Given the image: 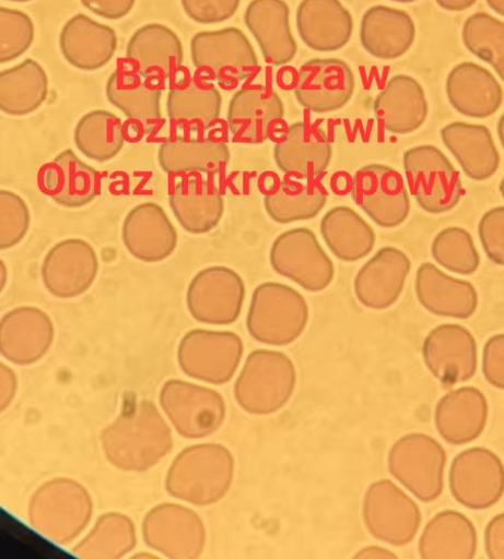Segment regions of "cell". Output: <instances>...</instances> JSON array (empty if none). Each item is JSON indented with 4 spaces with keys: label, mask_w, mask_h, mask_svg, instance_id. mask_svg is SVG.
<instances>
[{
    "label": "cell",
    "mask_w": 504,
    "mask_h": 559,
    "mask_svg": "<svg viewBox=\"0 0 504 559\" xmlns=\"http://www.w3.org/2000/svg\"><path fill=\"white\" fill-rule=\"evenodd\" d=\"M101 442L115 468L142 473L154 467L173 449V436L156 405L126 397L120 414L106 427Z\"/></svg>",
    "instance_id": "6da1fadb"
},
{
    "label": "cell",
    "mask_w": 504,
    "mask_h": 559,
    "mask_svg": "<svg viewBox=\"0 0 504 559\" xmlns=\"http://www.w3.org/2000/svg\"><path fill=\"white\" fill-rule=\"evenodd\" d=\"M235 459L224 445L202 443L180 451L165 479L167 493L196 506H210L231 490Z\"/></svg>",
    "instance_id": "7a4b0ae2"
},
{
    "label": "cell",
    "mask_w": 504,
    "mask_h": 559,
    "mask_svg": "<svg viewBox=\"0 0 504 559\" xmlns=\"http://www.w3.org/2000/svg\"><path fill=\"white\" fill-rule=\"evenodd\" d=\"M94 516V500L79 481L59 477L31 497L27 518L34 531L61 546L73 543Z\"/></svg>",
    "instance_id": "3957f363"
},
{
    "label": "cell",
    "mask_w": 504,
    "mask_h": 559,
    "mask_svg": "<svg viewBox=\"0 0 504 559\" xmlns=\"http://www.w3.org/2000/svg\"><path fill=\"white\" fill-rule=\"evenodd\" d=\"M308 319V305L300 292L280 283H263L253 294L246 324L258 343L286 346L302 336Z\"/></svg>",
    "instance_id": "277c9868"
},
{
    "label": "cell",
    "mask_w": 504,
    "mask_h": 559,
    "mask_svg": "<svg viewBox=\"0 0 504 559\" xmlns=\"http://www.w3.org/2000/svg\"><path fill=\"white\" fill-rule=\"evenodd\" d=\"M296 381V368L288 355L257 349L245 361L235 384V397L245 412L270 415L289 403Z\"/></svg>",
    "instance_id": "5b68a950"
},
{
    "label": "cell",
    "mask_w": 504,
    "mask_h": 559,
    "mask_svg": "<svg viewBox=\"0 0 504 559\" xmlns=\"http://www.w3.org/2000/svg\"><path fill=\"white\" fill-rule=\"evenodd\" d=\"M402 164L410 192L422 210L439 215L460 203L464 194L460 174L439 148L412 147L403 153Z\"/></svg>",
    "instance_id": "8992f818"
},
{
    "label": "cell",
    "mask_w": 504,
    "mask_h": 559,
    "mask_svg": "<svg viewBox=\"0 0 504 559\" xmlns=\"http://www.w3.org/2000/svg\"><path fill=\"white\" fill-rule=\"evenodd\" d=\"M269 261L274 272L309 293L325 292L336 276L333 261L307 227L282 233L272 242Z\"/></svg>",
    "instance_id": "52a82bcc"
},
{
    "label": "cell",
    "mask_w": 504,
    "mask_h": 559,
    "mask_svg": "<svg viewBox=\"0 0 504 559\" xmlns=\"http://www.w3.org/2000/svg\"><path fill=\"white\" fill-rule=\"evenodd\" d=\"M446 451L434 438L410 433L391 448L388 467L391 476L423 502L439 498L444 489Z\"/></svg>",
    "instance_id": "ba28073f"
},
{
    "label": "cell",
    "mask_w": 504,
    "mask_h": 559,
    "mask_svg": "<svg viewBox=\"0 0 504 559\" xmlns=\"http://www.w3.org/2000/svg\"><path fill=\"white\" fill-rule=\"evenodd\" d=\"M243 355L244 343L237 334L199 329L183 336L177 361L189 378L223 385L235 377Z\"/></svg>",
    "instance_id": "9c48e42d"
},
{
    "label": "cell",
    "mask_w": 504,
    "mask_h": 559,
    "mask_svg": "<svg viewBox=\"0 0 504 559\" xmlns=\"http://www.w3.org/2000/svg\"><path fill=\"white\" fill-rule=\"evenodd\" d=\"M191 58L197 70L212 74L224 86L248 81L259 69L251 41L237 27L196 34L191 39Z\"/></svg>",
    "instance_id": "30bf717a"
},
{
    "label": "cell",
    "mask_w": 504,
    "mask_h": 559,
    "mask_svg": "<svg viewBox=\"0 0 504 559\" xmlns=\"http://www.w3.org/2000/svg\"><path fill=\"white\" fill-rule=\"evenodd\" d=\"M160 403L176 432L190 440L212 436L226 415L220 393L180 380H169L163 385Z\"/></svg>",
    "instance_id": "8fae6325"
},
{
    "label": "cell",
    "mask_w": 504,
    "mask_h": 559,
    "mask_svg": "<svg viewBox=\"0 0 504 559\" xmlns=\"http://www.w3.org/2000/svg\"><path fill=\"white\" fill-rule=\"evenodd\" d=\"M362 516L375 538L396 547L414 540L422 524L420 506L391 480L374 483L366 490Z\"/></svg>",
    "instance_id": "7c38bea8"
},
{
    "label": "cell",
    "mask_w": 504,
    "mask_h": 559,
    "mask_svg": "<svg viewBox=\"0 0 504 559\" xmlns=\"http://www.w3.org/2000/svg\"><path fill=\"white\" fill-rule=\"evenodd\" d=\"M246 300V285L232 267L208 266L199 271L187 290V307L194 319L211 325L236 322Z\"/></svg>",
    "instance_id": "4fadbf2b"
},
{
    "label": "cell",
    "mask_w": 504,
    "mask_h": 559,
    "mask_svg": "<svg viewBox=\"0 0 504 559\" xmlns=\"http://www.w3.org/2000/svg\"><path fill=\"white\" fill-rule=\"evenodd\" d=\"M142 533L145 544L173 559L201 556L207 531L197 512L178 503H161L149 511Z\"/></svg>",
    "instance_id": "5bb4252c"
},
{
    "label": "cell",
    "mask_w": 504,
    "mask_h": 559,
    "mask_svg": "<svg viewBox=\"0 0 504 559\" xmlns=\"http://www.w3.org/2000/svg\"><path fill=\"white\" fill-rule=\"evenodd\" d=\"M448 481L458 503L471 510L489 509L503 496V463L487 448H470L453 459Z\"/></svg>",
    "instance_id": "9a60e30c"
},
{
    "label": "cell",
    "mask_w": 504,
    "mask_h": 559,
    "mask_svg": "<svg viewBox=\"0 0 504 559\" xmlns=\"http://www.w3.org/2000/svg\"><path fill=\"white\" fill-rule=\"evenodd\" d=\"M353 202L377 225L395 228L410 214V199L403 178L396 169L372 164L360 168L353 177Z\"/></svg>",
    "instance_id": "2e32d148"
},
{
    "label": "cell",
    "mask_w": 504,
    "mask_h": 559,
    "mask_svg": "<svg viewBox=\"0 0 504 559\" xmlns=\"http://www.w3.org/2000/svg\"><path fill=\"white\" fill-rule=\"evenodd\" d=\"M99 269L93 246L82 239H67L44 257L40 276L45 289L54 297L75 299L94 286Z\"/></svg>",
    "instance_id": "e0dca14e"
},
{
    "label": "cell",
    "mask_w": 504,
    "mask_h": 559,
    "mask_svg": "<svg viewBox=\"0 0 504 559\" xmlns=\"http://www.w3.org/2000/svg\"><path fill=\"white\" fill-rule=\"evenodd\" d=\"M423 358L432 376L445 386L466 383L478 370V344L461 324L437 325L423 344Z\"/></svg>",
    "instance_id": "ac0fdd59"
},
{
    "label": "cell",
    "mask_w": 504,
    "mask_h": 559,
    "mask_svg": "<svg viewBox=\"0 0 504 559\" xmlns=\"http://www.w3.org/2000/svg\"><path fill=\"white\" fill-rule=\"evenodd\" d=\"M355 76L351 67L339 59H315L297 72L295 98L314 114H331L344 108L352 99Z\"/></svg>",
    "instance_id": "d6986e66"
},
{
    "label": "cell",
    "mask_w": 504,
    "mask_h": 559,
    "mask_svg": "<svg viewBox=\"0 0 504 559\" xmlns=\"http://www.w3.org/2000/svg\"><path fill=\"white\" fill-rule=\"evenodd\" d=\"M125 60L124 68L163 84L179 72L185 63V49L173 29L153 23L140 27L131 35Z\"/></svg>",
    "instance_id": "ffe728a7"
},
{
    "label": "cell",
    "mask_w": 504,
    "mask_h": 559,
    "mask_svg": "<svg viewBox=\"0 0 504 559\" xmlns=\"http://www.w3.org/2000/svg\"><path fill=\"white\" fill-rule=\"evenodd\" d=\"M56 338L52 318L34 306H20L0 321V353L13 365L36 364L51 349Z\"/></svg>",
    "instance_id": "44dd1931"
},
{
    "label": "cell",
    "mask_w": 504,
    "mask_h": 559,
    "mask_svg": "<svg viewBox=\"0 0 504 559\" xmlns=\"http://www.w3.org/2000/svg\"><path fill=\"white\" fill-rule=\"evenodd\" d=\"M285 106L279 93L259 85L243 87L227 107L228 130L238 142L260 145L277 132Z\"/></svg>",
    "instance_id": "7402d4cb"
},
{
    "label": "cell",
    "mask_w": 504,
    "mask_h": 559,
    "mask_svg": "<svg viewBox=\"0 0 504 559\" xmlns=\"http://www.w3.org/2000/svg\"><path fill=\"white\" fill-rule=\"evenodd\" d=\"M333 148L328 132L306 121L292 123L273 147L280 170L293 177L315 179L332 160Z\"/></svg>",
    "instance_id": "603a6c76"
},
{
    "label": "cell",
    "mask_w": 504,
    "mask_h": 559,
    "mask_svg": "<svg viewBox=\"0 0 504 559\" xmlns=\"http://www.w3.org/2000/svg\"><path fill=\"white\" fill-rule=\"evenodd\" d=\"M121 239L137 260L159 263L175 252L178 235L165 210L153 202L133 206L125 216Z\"/></svg>",
    "instance_id": "cb8c5ba5"
},
{
    "label": "cell",
    "mask_w": 504,
    "mask_h": 559,
    "mask_svg": "<svg viewBox=\"0 0 504 559\" xmlns=\"http://www.w3.org/2000/svg\"><path fill=\"white\" fill-rule=\"evenodd\" d=\"M411 271V261L394 247L380 249L359 270L354 277V294L365 308L385 310L400 298Z\"/></svg>",
    "instance_id": "d4e9b609"
},
{
    "label": "cell",
    "mask_w": 504,
    "mask_h": 559,
    "mask_svg": "<svg viewBox=\"0 0 504 559\" xmlns=\"http://www.w3.org/2000/svg\"><path fill=\"white\" fill-rule=\"evenodd\" d=\"M107 100L130 121L137 133L151 135L161 126L162 84L134 72L117 69L106 83Z\"/></svg>",
    "instance_id": "484cf974"
},
{
    "label": "cell",
    "mask_w": 504,
    "mask_h": 559,
    "mask_svg": "<svg viewBox=\"0 0 504 559\" xmlns=\"http://www.w3.org/2000/svg\"><path fill=\"white\" fill-rule=\"evenodd\" d=\"M42 191L66 209H82L102 192V175L72 150L60 153L40 169Z\"/></svg>",
    "instance_id": "4316f807"
},
{
    "label": "cell",
    "mask_w": 504,
    "mask_h": 559,
    "mask_svg": "<svg viewBox=\"0 0 504 559\" xmlns=\"http://www.w3.org/2000/svg\"><path fill=\"white\" fill-rule=\"evenodd\" d=\"M290 19L291 10L285 0H251L246 9L245 25L263 60L271 66H289L297 55Z\"/></svg>",
    "instance_id": "83f0119b"
},
{
    "label": "cell",
    "mask_w": 504,
    "mask_h": 559,
    "mask_svg": "<svg viewBox=\"0 0 504 559\" xmlns=\"http://www.w3.org/2000/svg\"><path fill=\"white\" fill-rule=\"evenodd\" d=\"M295 22L302 41L319 53L342 50L354 31L353 16L341 0H302Z\"/></svg>",
    "instance_id": "f1b7e54d"
},
{
    "label": "cell",
    "mask_w": 504,
    "mask_h": 559,
    "mask_svg": "<svg viewBox=\"0 0 504 559\" xmlns=\"http://www.w3.org/2000/svg\"><path fill=\"white\" fill-rule=\"evenodd\" d=\"M60 51L73 68L96 72L108 66L118 48V36L110 26L87 15L77 14L62 27Z\"/></svg>",
    "instance_id": "f546056e"
},
{
    "label": "cell",
    "mask_w": 504,
    "mask_h": 559,
    "mask_svg": "<svg viewBox=\"0 0 504 559\" xmlns=\"http://www.w3.org/2000/svg\"><path fill=\"white\" fill-rule=\"evenodd\" d=\"M375 118L386 131L403 135L419 130L427 120L430 106L423 85L414 78H390L374 104Z\"/></svg>",
    "instance_id": "4dcf8cb0"
},
{
    "label": "cell",
    "mask_w": 504,
    "mask_h": 559,
    "mask_svg": "<svg viewBox=\"0 0 504 559\" xmlns=\"http://www.w3.org/2000/svg\"><path fill=\"white\" fill-rule=\"evenodd\" d=\"M446 96L455 111L474 119L494 116L503 104V88L494 74L473 62H464L450 70Z\"/></svg>",
    "instance_id": "1f68e13d"
},
{
    "label": "cell",
    "mask_w": 504,
    "mask_h": 559,
    "mask_svg": "<svg viewBox=\"0 0 504 559\" xmlns=\"http://www.w3.org/2000/svg\"><path fill=\"white\" fill-rule=\"evenodd\" d=\"M489 417L484 394L472 386L447 393L437 403L434 421L441 438L452 445H465L479 439Z\"/></svg>",
    "instance_id": "d6a6232c"
},
{
    "label": "cell",
    "mask_w": 504,
    "mask_h": 559,
    "mask_svg": "<svg viewBox=\"0 0 504 559\" xmlns=\"http://www.w3.org/2000/svg\"><path fill=\"white\" fill-rule=\"evenodd\" d=\"M169 207L178 224L195 236L214 229L225 210L218 186L200 175L185 176L175 183Z\"/></svg>",
    "instance_id": "836d02e7"
},
{
    "label": "cell",
    "mask_w": 504,
    "mask_h": 559,
    "mask_svg": "<svg viewBox=\"0 0 504 559\" xmlns=\"http://www.w3.org/2000/svg\"><path fill=\"white\" fill-rule=\"evenodd\" d=\"M415 292L420 304L439 317L465 320L479 307V295L471 283L450 276L430 262L418 270Z\"/></svg>",
    "instance_id": "e575fe53"
},
{
    "label": "cell",
    "mask_w": 504,
    "mask_h": 559,
    "mask_svg": "<svg viewBox=\"0 0 504 559\" xmlns=\"http://www.w3.org/2000/svg\"><path fill=\"white\" fill-rule=\"evenodd\" d=\"M221 110V92L212 82L186 78L169 87L167 117L180 130L204 134L220 119Z\"/></svg>",
    "instance_id": "d590c367"
},
{
    "label": "cell",
    "mask_w": 504,
    "mask_h": 559,
    "mask_svg": "<svg viewBox=\"0 0 504 559\" xmlns=\"http://www.w3.org/2000/svg\"><path fill=\"white\" fill-rule=\"evenodd\" d=\"M157 158L169 175H218L231 162V150L220 138L178 135L161 144Z\"/></svg>",
    "instance_id": "8d00e7d4"
},
{
    "label": "cell",
    "mask_w": 504,
    "mask_h": 559,
    "mask_svg": "<svg viewBox=\"0 0 504 559\" xmlns=\"http://www.w3.org/2000/svg\"><path fill=\"white\" fill-rule=\"evenodd\" d=\"M415 39V22L405 11L377 5L362 16L360 43L363 50L376 59H399L411 49Z\"/></svg>",
    "instance_id": "74e56055"
},
{
    "label": "cell",
    "mask_w": 504,
    "mask_h": 559,
    "mask_svg": "<svg viewBox=\"0 0 504 559\" xmlns=\"http://www.w3.org/2000/svg\"><path fill=\"white\" fill-rule=\"evenodd\" d=\"M445 147L474 181H484L495 175L500 154L490 129L483 124L452 122L441 130Z\"/></svg>",
    "instance_id": "f35d334b"
},
{
    "label": "cell",
    "mask_w": 504,
    "mask_h": 559,
    "mask_svg": "<svg viewBox=\"0 0 504 559\" xmlns=\"http://www.w3.org/2000/svg\"><path fill=\"white\" fill-rule=\"evenodd\" d=\"M419 549L424 559H472L478 550V533L461 512L444 510L426 525Z\"/></svg>",
    "instance_id": "ab89813d"
},
{
    "label": "cell",
    "mask_w": 504,
    "mask_h": 559,
    "mask_svg": "<svg viewBox=\"0 0 504 559\" xmlns=\"http://www.w3.org/2000/svg\"><path fill=\"white\" fill-rule=\"evenodd\" d=\"M323 236L330 251L340 261L358 262L368 257L375 249V229L348 206H336L320 221Z\"/></svg>",
    "instance_id": "60d3db41"
},
{
    "label": "cell",
    "mask_w": 504,
    "mask_h": 559,
    "mask_svg": "<svg viewBox=\"0 0 504 559\" xmlns=\"http://www.w3.org/2000/svg\"><path fill=\"white\" fill-rule=\"evenodd\" d=\"M49 96V78L43 67L26 59L0 74V109L11 117L37 111Z\"/></svg>",
    "instance_id": "b9f144b4"
},
{
    "label": "cell",
    "mask_w": 504,
    "mask_h": 559,
    "mask_svg": "<svg viewBox=\"0 0 504 559\" xmlns=\"http://www.w3.org/2000/svg\"><path fill=\"white\" fill-rule=\"evenodd\" d=\"M327 202L328 195L313 179L293 176L282 180L263 199L268 216L283 225L316 217Z\"/></svg>",
    "instance_id": "7bdbcfd3"
},
{
    "label": "cell",
    "mask_w": 504,
    "mask_h": 559,
    "mask_svg": "<svg viewBox=\"0 0 504 559\" xmlns=\"http://www.w3.org/2000/svg\"><path fill=\"white\" fill-rule=\"evenodd\" d=\"M74 144L87 159L106 163L119 155L126 143L125 126L107 110L90 111L74 128Z\"/></svg>",
    "instance_id": "ee69618b"
},
{
    "label": "cell",
    "mask_w": 504,
    "mask_h": 559,
    "mask_svg": "<svg viewBox=\"0 0 504 559\" xmlns=\"http://www.w3.org/2000/svg\"><path fill=\"white\" fill-rule=\"evenodd\" d=\"M136 545L133 522L121 512L110 511L96 521L72 552L84 559H118L132 551Z\"/></svg>",
    "instance_id": "f6af8a7d"
},
{
    "label": "cell",
    "mask_w": 504,
    "mask_h": 559,
    "mask_svg": "<svg viewBox=\"0 0 504 559\" xmlns=\"http://www.w3.org/2000/svg\"><path fill=\"white\" fill-rule=\"evenodd\" d=\"M467 50L492 67L504 81V23L488 13L470 16L462 29Z\"/></svg>",
    "instance_id": "bcb514c9"
},
{
    "label": "cell",
    "mask_w": 504,
    "mask_h": 559,
    "mask_svg": "<svg viewBox=\"0 0 504 559\" xmlns=\"http://www.w3.org/2000/svg\"><path fill=\"white\" fill-rule=\"evenodd\" d=\"M431 251L437 264L456 274H474L481 264L474 240L464 227L450 226L441 230Z\"/></svg>",
    "instance_id": "7dc6e473"
},
{
    "label": "cell",
    "mask_w": 504,
    "mask_h": 559,
    "mask_svg": "<svg viewBox=\"0 0 504 559\" xmlns=\"http://www.w3.org/2000/svg\"><path fill=\"white\" fill-rule=\"evenodd\" d=\"M35 38V25L30 15L15 10L0 9V62L8 64L23 57Z\"/></svg>",
    "instance_id": "c3c4849f"
},
{
    "label": "cell",
    "mask_w": 504,
    "mask_h": 559,
    "mask_svg": "<svg viewBox=\"0 0 504 559\" xmlns=\"http://www.w3.org/2000/svg\"><path fill=\"white\" fill-rule=\"evenodd\" d=\"M31 222L30 207L22 197L8 190L0 192V248L3 251L25 239Z\"/></svg>",
    "instance_id": "681fc988"
},
{
    "label": "cell",
    "mask_w": 504,
    "mask_h": 559,
    "mask_svg": "<svg viewBox=\"0 0 504 559\" xmlns=\"http://www.w3.org/2000/svg\"><path fill=\"white\" fill-rule=\"evenodd\" d=\"M242 0H180L183 11L196 23H224L238 12Z\"/></svg>",
    "instance_id": "f907efd6"
},
{
    "label": "cell",
    "mask_w": 504,
    "mask_h": 559,
    "mask_svg": "<svg viewBox=\"0 0 504 559\" xmlns=\"http://www.w3.org/2000/svg\"><path fill=\"white\" fill-rule=\"evenodd\" d=\"M504 207L488 211L479 223V238L491 262L503 265L504 259Z\"/></svg>",
    "instance_id": "816d5d0a"
},
{
    "label": "cell",
    "mask_w": 504,
    "mask_h": 559,
    "mask_svg": "<svg viewBox=\"0 0 504 559\" xmlns=\"http://www.w3.org/2000/svg\"><path fill=\"white\" fill-rule=\"evenodd\" d=\"M502 334L491 337L483 349L482 369L487 382L499 390L504 388Z\"/></svg>",
    "instance_id": "f5cc1de1"
},
{
    "label": "cell",
    "mask_w": 504,
    "mask_h": 559,
    "mask_svg": "<svg viewBox=\"0 0 504 559\" xmlns=\"http://www.w3.org/2000/svg\"><path fill=\"white\" fill-rule=\"evenodd\" d=\"M80 2L87 11L102 19L119 21L130 14L137 0H80Z\"/></svg>",
    "instance_id": "db71d44e"
},
{
    "label": "cell",
    "mask_w": 504,
    "mask_h": 559,
    "mask_svg": "<svg viewBox=\"0 0 504 559\" xmlns=\"http://www.w3.org/2000/svg\"><path fill=\"white\" fill-rule=\"evenodd\" d=\"M503 520L502 514L494 518L485 530V550L491 559L504 558L503 552Z\"/></svg>",
    "instance_id": "11a10c76"
},
{
    "label": "cell",
    "mask_w": 504,
    "mask_h": 559,
    "mask_svg": "<svg viewBox=\"0 0 504 559\" xmlns=\"http://www.w3.org/2000/svg\"><path fill=\"white\" fill-rule=\"evenodd\" d=\"M0 367H2V396H0L2 403H0V408L4 412L10 407L17 394L19 379L15 370L9 365L3 362Z\"/></svg>",
    "instance_id": "9f6ffc18"
},
{
    "label": "cell",
    "mask_w": 504,
    "mask_h": 559,
    "mask_svg": "<svg viewBox=\"0 0 504 559\" xmlns=\"http://www.w3.org/2000/svg\"><path fill=\"white\" fill-rule=\"evenodd\" d=\"M436 4L446 12H465L473 8L478 0H435Z\"/></svg>",
    "instance_id": "6f0895ef"
},
{
    "label": "cell",
    "mask_w": 504,
    "mask_h": 559,
    "mask_svg": "<svg viewBox=\"0 0 504 559\" xmlns=\"http://www.w3.org/2000/svg\"><path fill=\"white\" fill-rule=\"evenodd\" d=\"M488 7L499 16H504V0H485Z\"/></svg>",
    "instance_id": "680465c9"
},
{
    "label": "cell",
    "mask_w": 504,
    "mask_h": 559,
    "mask_svg": "<svg viewBox=\"0 0 504 559\" xmlns=\"http://www.w3.org/2000/svg\"><path fill=\"white\" fill-rule=\"evenodd\" d=\"M2 276H3V284H2V290H3L5 288L7 280H8V269H7L4 262H2Z\"/></svg>",
    "instance_id": "91938a15"
},
{
    "label": "cell",
    "mask_w": 504,
    "mask_h": 559,
    "mask_svg": "<svg viewBox=\"0 0 504 559\" xmlns=\"http://www.w3.org/2000/svg\"><path fill=\"white\" fill-rule=\"evenodd\" d=\"M390 2L399 3V4H411L419 2V0H390Z\"/></svg>",
    "instance_id": "94428289"
},
{
    "label": "cell",
    "mask_w": 504,
    "mask_h": 559,
    "mask_svg": "<svg viewBox=\"0 0 504 559\" xmlns=\"http://www.w3.org/2000/svg\"><path fill=\"white\" fill-rule=\"evenodd\" d=\"M5 2H12V3L25 4V3H31V2H33V0H5Z\"/></svg>",
    "instance_id": "6125c7cd"
},
{
    "label": "cell",
    "mask_w": 504,
    "mask_h": 559,
    "mask_svg": "<svg viewBox=\"0 0 504 559\" xmlns=\"http://www.w3.org/2000/svg\"><path fill=\"white\" fill-rule=\"evenodd\" d=\"M502 123H503V118H501V119H500V122H499V126H497V128H499V129H501ZM499 135H500V138H501V142L503 143L502 132H501V131H500Z\"/></svg>",
    "instance_id": "be15d7a7"
}]
</instances>
